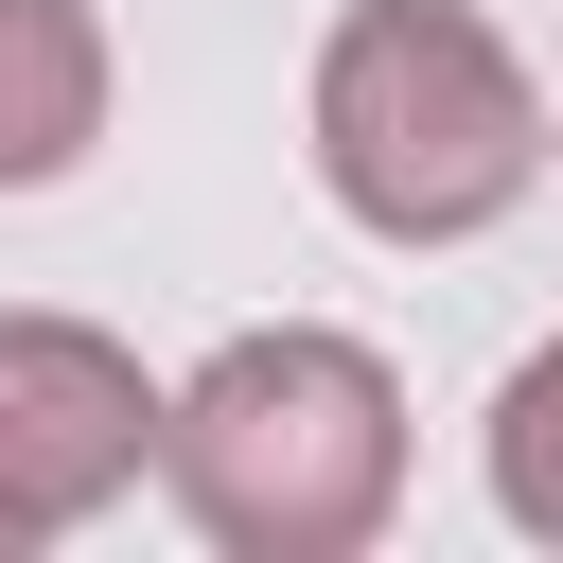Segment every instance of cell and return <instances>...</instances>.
<instances>
[{
    "instance_id": "1",
    "label": "cell",
    "mask_w": 563,
    "mask_h": 563,
    "mask_svg": "<svg viewBox=\"0 0 563 563\" xmlns=\"http://www.w3.org/2000/svg\"><path fill=\"white\" fill-rule=\"evenodd\" d=\"M158 493L211 563H352L405 510V369L334 317L211 334L158 405Z\"/></svg>"
},
{
    "instance_id": "2",
    "label": "cell",
    "mask_w": 563,
    "mask_h": 563,
    "mask_svg": "<svg viewBox=\"0 0 563 563\" xmlns=\"http://www.w3.org/2000/svg\"><path fill=\"white\" fill-rule=\"evenodd\" d=\"M299 158L369 246H475L545 194L563 123L475 0H352L299 88Z\"/></svg>"
},
{
    "instance_id": "3",
    "label": "cell",
    "mask_w": 563,
    "mask_h": 563,
    "mask_svg": "<svg viewBox=\"0 0 563 563\" xmlns=\"http://www.w3.org/2000/svg\"><path fill=\"white\" fill-rule=\"evenodd\" d=\"M158 405H176V387H141V352H123L106 317L18 299V317H0V545L106 528V510L158 475Z\"/></svg>"
},
{
    "instance_id": "4",
    "label": "cell",
    "mask_w": 563,
    "mask_h": 563,
    "mask_svg": "<svg viewBox=\"0 0 563 563\" xmlns=\"http://www.w3.org/2000/svg\"><path fill=\"white\" fill-rule=\"evenodd\" d=\"M106 106H123V53H106V18H88V0H0V194H53V176H88Z\"/></svg>"
},
{
    "instance_id": "5",
    "label": "cell",
    "mask_w": 563,
    "mask_h": 563,
    "mask_svg": "<svg viewBox=\"0 0 563 563\" xmlns=\"http://www.w3.org/2000/svg\"><path fill=\"white\" fill-rule=\"evenodd\" d=\"M475 457H493V510L528 528V545H563V334L493 387V422H475Z\"/></svg>"
}]
</instances>
